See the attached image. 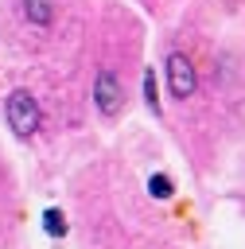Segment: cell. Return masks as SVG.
<instances>
[{
	"mask_svg": "<svg viewBox=\"0 0 245 249\" xmlns=\"http://www.w3.org/2000/svg\"><path fill=\"white\" fill-rule=\"evenodd\" d=\"M93 101H97V113L101 117H117L124 109V86L113 70H97V82H93Z\"/></svg>",
	"mask_w": 245,
	"mask_h": 249,
	"instance_id": "cell-3",
	"label": "cell"
},
{
	"mask_svg": "<svg viewBox=\"0 0 245 249\" xmlns=\"http://www.w3.org/2000/svg\"><path fill=\"white\" fill-rule=\"evenodd\" d=\"M163 78H167L171 97H191L194 86H198L194 66H191V58H187L183 51H171V54H167V62H163Z\"/></svg>",
	"mask_w": 245,
	"mask_h": 249,
	"instance_id": "cell-2",
	"label": "cell"
},
{
	"mask_svg": "<svg viewBox=\"0 0 245 249\" xmlns=\"http://www.w3.org/2000/svg\"><path fill=\"white\" fill-rule=\"evenodd\" d=\"M4 117H8V128L16 132V136H35V128H39V105H35V97L27 93V89H12L8 93V101H4Z\"/></svg>",
	"mask_w": 245,
	"mask_h": 249,
	"instance_id": "cell-1",
	"label": "cell"
},
{
	"mask_svg": "<svg viewBox=\"0 0 245 249\" xmlns=\"http://www.w3.org/2000/svg\"><path fill=\"white\" fill-rule=\"evenodd\" d=\"M148 195H152V198H171L175 187H171L167 175H152V179H148Z\"/></svg>",
	"mask_w": 245,
	"mask_h": 249,
	"instance_id": "cell-6",
	"label": "cell"
},
{
	"mask_svg": "<svg viewBox=\"0 0 245 249\" xmlns=\"http://www.w3.org/2000/svg\"><path fill=\"white\" fill-rule=\"evenodd\" d=\"M144 97H148V109H152V113H159V97H156V74H152V70H144Z\"/></svg>",
	"mask_w": 245,
	"mask_h": 249,
	"instance_id": "cell-7",
	"label": "cell"
},
{
	"mask_svg": "<svg viewBox=\"0 0 245 249\" xmlns=\"http://www.w3.org/2000/svg\"><path fill=\"white\" fill-rule=\"evenodd\" d=\"M43 230H47V233H51V237H66V214H62V210H54V206H51V210H47V214H43Z\"/></svg>",
	"mask_w": 245,
	"mask_h": 249,
	"instance_id": "cell-5",
	"label": "cell"
},
{
	"mask_svg": "<svg viewBox=\"0 0 245 249\" xmlns=\"http://www.w3.org/2000/svg\"><path fill=\"white\" fill-rule=\"evenodd\" d=\"M23 16L35 23V27H47L54 19V0H23Z\"/></svg>",
	"mask_w": 245,
	"mask_h": 249,
	"instance_id": "cell-4",
	"label": "cell"
}]
</instances>
